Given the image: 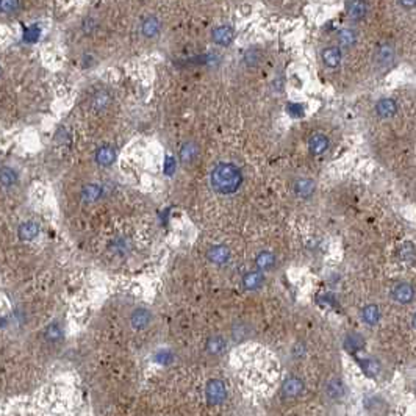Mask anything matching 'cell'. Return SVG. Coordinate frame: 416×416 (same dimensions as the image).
<instances>
[{"label":"cell","instance_id":"15","mask_svg":"<svg viewBox=\"0 0 416 416\" xmlns=\"http://www.w3.org/2000/svg\"><path fill=\"white\" fill-rule=\"evenodd\" d=\"M39 235V225L33 221H28V222H24L19 225V236L20 240H25V241H32L35 238Z\"/></svg>","mask_w":416,"mask_h":416},{"label":"cell","instance_id":"37","mask_svg":"<svg viewBox=\"0 0 416 416\" xmlns=\"http://www.w3.org/2000/svg\"><path fill=\"white\" fill-rule=\"evenodd\" d=\"M401 7H405V8H413L416 7V2H399Z\"/></svg>","mask_w":416,"mask_h":416},{"label":"cell","instance_id":"5","mask_svg":"<svg viewBox=\"0 0 416 416\" xmlns=\"http://www.w3.org/2000/svg\"><path fill=\"white\" fill-rule=\"evenodd\" d=\"M325 394L334 401L343 399L346 396V386L340 377H332L325 382Z\"/></svg>","mask_w":416,"mask_h":416},{"label":"cell","instance_id":"25","mask_svg":"<svg viewBox=\"0 0 416 416\" xmlns=\"http://www.w3.org/2000/svg\"><path fill=\"white\" fill-rule=\"evenodd\" d=\"M344 347L349 352H359V350H362L365 347V340L359 334H350L344 340Z\"/></svg>","mask_w":416,"mask_h":416},{"label":"cell","instance_id":"22","mask_svg":"<svg viewBox=\"0 0 416 416\" xmlns=\"http://www.w3.org/2000/svg\"><path fill=\"white\" fill-rule=\"evenodd\" d=\"M399 258L407 263L414 266L416 264V247L413 243H404L399 249Z\"/></svg>","mask_w":416,"mask_h":416},{"label":"cell","instance_id":"6","mask_svg":"<svg viewBox=\"0 0 416 416\" xmlns=\"http://www.w3.org/2000/svg\"><path fill=\"white\" fill-rule=\"evenodd\" d=\"M151 321H152V313L147 308H136L130 316L132 327L133 329H138V330L145 329V327L151 324Z\"/></svg>","mask_w":416,"mask_h":416},{"label":"cell","instance_id":"20","mask_svg":"<svg viewBox=\"0 0 416 416\" xmlns=\"http://www.w3.org/2000/svg\"><path fill=\"white\" fill-rule=\"evenodd\" d=\"M365 407L366 410L372 414V416H379V414H383L386 411V404L383 399L377 398V396H369L366 401H365Z\"/></svg>","mask_w":416,"mask_h":416},{"label":"cell","instance_id":"31","mask_svg":"<svg viewBox=\"0 0 416 416\" xmlns=\"http://www.w3.org/2000/svg\"><path fill=\"white\" fill-rule=\"evenodd\" d=\"M110 102H111V96L108 94V91H99L93 99V107L100 111V110H105L110 105Z\"/></svg>","mask_w":416,"mask_h":416},{"label":"cell","instance_id":"14","mask_svg":"<svg viewBox=\"0 0 416 416\" xmlns=\"http://www.w3.org/2000/svg\"><path fill=\"white\" fill-rule=\"evenodd\" d=\"M322 59H324L325 66L338 68L341 63V50L338 47H327L322 50Z\"/></svg>","mask_w":416,"mask_h":416},{"label":"cell","instance_id":"2","mask_svg":"<svg viewBox=\"0 0 416 416\" xmlns=\"http://www.w3.org/2000/svg\"><path fill=\"white\" fill-rule=\"evenodd\" d=\"M205 396H206V401L212 405L222 404L227 398V388H225L224 382L219 379L208 380V383L205 386Z\"/></svg>","mask_w":416,"mask_h":416},{"label":"cell","instance_id":"10","mask_svg":"<svg viewBox=\"0 0 416 416\" xmlns=\"http://www.w3.org/2000/svg\"><path fill=\"white\" fill-rule=\"evenodd\" d=\"M308 147L313 155H322L329 147V139L322 133H313L308 139Z\"/></svg>","mask_w":416,"mask_h":416},{"label":"cell","instance_id":"34","mask_svg":"<svg viewBox=\"0 0 416 416\" xmlns=\"http://www.w3.org/2000/svg\"><path fill=\"white\" fill-rule=\"evenodd\" d=\"M244 59H246V63H247V65H255V63H258V59H260V56H258V50H257V49H251V50H247V52H246Z\"/></svg>","mask_w":416,"mask_h":416},{"label":"cell","instance_id":"28","mask_svg":"<svg viewBox=\"0 0 416 416\" xmlns=\"http://www.w3.org/2000/svg\"><path fill=\"white\" fill-rule=\"evenodd\" d=\"M225 350V340L219 335L208 338L206 341V352L212 355H221Z\"/></svg>","mask_w":416,"mask_h":416},{"label":"cell","instance_id":"33","mask_svg":"<svg viewBox=\"0 0 416 416\" xmlns=\"http://www.w3.org/2000/svg\"><path fill=\"white\" fill-rule=\"evenodd\" d=\"M19 7H20V4L16 2V0H13V2H10V0H4V2H0V10H2L4 13H13Z\"/></svg>","mask_w":416,"mask_h":416},{"label":"cell","instance_id":"38","mask_svg":"<svg viewBox=\"0 0 416 416\" xmlns=\"http://www.w3.org/2000/svg\"><path fill=\"white\" fill-rule=\"evenodd\" d=\"M411 324H413V327H414V329H416V313L413 315V321H411Z\"/></svg>","mask_w":416,"mask_h":416},{"label":"cell","instance_id":"11","mask_svg":"<svg viewBox=\"0 0 416 416\" xmlns=\"http://www.w3.org/2000/svg\"><path fill=\"white\" fill-rule=\"evenodd\" d=\"M396 111H398V103L393 99H380L376 103V113H377V116H380L383 119L393 117L396 114Z\"/></svg>","mask_w":416,"mask_h":416},{"label":"cell","instance_id":"1","mask_svg":"<svg viewBox=\"0 0 416 416\" xmlns=\"http://www.w3.org/2000/svg\"><path fill=\"white\" fill-rule=\"evenodd\" d=\"M210 182L219 194H233L243 183L241 169L233 163H219L210 175Z\"/></svg>","mask_w":416,"mask_h":416},{"label":"cell","instance_id":"4","mask_svg":"<svg viewBox=\"0 0 416 416\" xmlns=\"http://www.w3.org/2000/svg\"><path fill=\"white\" fill-rule=\"evenodd\" d=\"M302 391H304V382L299 377H296V376L288 377L282 385V394L286 399L297 398Z\"/></svg>","mask_w":416,"mask_h":416},{"label":"cell","instance_id":"13","mask_svg":"<svg viewBox=\"0 0 416 416\" xmlns=\"http://www.w3.org/2000/svg\"><path fill=\"white\" fill-rule=\"evenodd\" d=\"M199 155V145L193 141H188L182 145L180 149V161L185 163V164H190L193 163Z\"/></svg>","mask_w":416,"mask_h":416},{"label":"cell","instance_id":"36","mask_svg":"<svg viewBox=\"0 0 416 416\" xmlns=\"http://www.w3.org/2000/svg\"><path fill=\"white\" fill-rule=\"evenodd\" d=\"M174 169H175V163H174V160H172L171 157H168V158H166V168H164L166 174L171 175V174L174 172Z\"/></svg>","mask_w":416,"mask_h":416},{"label":"cell","instance_id":"7","mask_svg":"<svg viewBox=\"0 0 416 416\" xmlns=\"http://www.w3.org/2000/svg\"><path fill=\"white\" fill-rule=\"evenodd\" d=\"M206 257L215 264H224L230 260V249L224 244H216L208 249Z\"/></svg>","mask_w":416,"mask_h":416},{"label":"cell","instance_id":"23","mask_svg":"<svg viewBox=\"0 0 416 416\" xmlns=\"http://www.w3.org/2000/svg\"><path fill=\"white\" fill-rule=\"evenodd\" d=\"M17 183V174L14 169L8 168V166H2L0 168V185L10 188L13 185Z\"/></svg>","mask_w":416,"mask_h":416},{"label":"cell","instance_id":"3","mask_svg":"<svg viewBox=\"0 0 416 416\" xmlns=\"http://www.w3.org/2000/svg\"><path fill=\"white\" fill-rule=\"evenodd\" d=\"M394 56H396V50H394L393 44L382 43L377 46V49L374 52V61L379 68H386L394 61Z\"/></svg>","mask_w":416,"mask_h":416},{"label":"cell","instance_id":"8","mask_svg":"<svg viewBox=\"0 0 416 416\" xmlns=\"http://www.w3.org/2000/svg\"><path fill=\"white\" fill-rule=\"evenodd\" d=\"M393 297L399 304H410L414 297V289L410 283H398L393 289Z\"/></svg>","mask_w":416,"mask_h":416},{"label":"cell","instance_id":"26","mask_svg":"<svg viewBox=\"0 0 416 416\" xmlns=\"http://www.w3.org/2000/svg\"><path fill=\"white\" fill-rule=\"evenodd\" d=\"M362 319H363L366 324H369V325H376V324L380 321V310H379V307L374 305V304L366 305V307L362 310Z\"/></svg>","mask_w":416,"mask_h":416},{"label":"cell","instance_id":"9","mask_svg":"<svg viewBox=\"0 0 416 416\" xmlns=\"http://www.w3.org/2000/svg\"><path fill=\"white\" fill-rule=\"evenodd\" d=\"M233 36H235V32H233V28L228 27V25L216 27L213 30V33H212L213 43H216L218 46H228L233 41Z\"/></svg>","mask_w":416,"mask_h":416},{"label":"cell","instance_id":"12","mask_svg":"<svg viewBox=\"0 0 416 416\" xmlns=\"http://www.w3.org/2000/svg\"><path fill=\"white\" fill-rule=\"evenodd\" d=\"M141 30H142V35L147 36V38H155L160 30H161V24L160 20L155 17V16H149L144 19L142 25H141Z\"/></svg>","mask_w":416,"mask_h":416},{"label":"cell","instance_id":"16","mask_svg":"<svg viewBox=\"0 0 416 416\" xmlns=\"http://www.w3.org/2000/svg\"><path fill=\"white\" fill-rule=\"evenodd\" d=\"M102 196V186L97 183H88L81 188V199L88 203L99 200Z\"/></svg>","mask_w":416,"mask_h":416},{"label":"cell","instance_id":"35","mask_svg":"<svg viewBox=\"0 0 416 416\" xmlns=\"http://www.w3.org/2000/svg\"><path fill=\"white\" fill-rule=\"evenodd\" d=\"M155 360H157L158 363H161V365H168V363L172 360V355H171L168 350H161V352H158V353H157Z\"/></svg>","mask_w":416,"mask_h":416},{"label":"cell","instance_id":"39","mask_svg":"<svg viewBox=\"0 0 416 416\" xmlns=\"http://www.w3.org/2000/svg\"><path fill=\"white\" fill-rule=\"evenodd\" d=\"M0 74H2V68H0Z\"/></svg>","mask_w":416,"mask_h":416},{"label":"cell","instance_id":"29","mask_svg":"<svg viewBox=\"0 0 416 416\" xmlns=\"http://www.w3.org/2000/svg\"><path fill=\"white\" fill-rule=\"evenodd\" d=\"M44 338L49 341V343H58L59 340L63 338V329L61 325L58 322H53V324H49L44 330Z\"/></svg>","mask_w":416,"mask_h":416},{"label":"cell","instance_id":"18","mask_svg":"<svg viewBox=\"0 0 416 416\" xmlns=\"http://www.w3.org/2000/svg\"><path fill=\"white\" fill-rule=\"evenodd\" d=\"M346 11H347V14H349L350 19L360 20V19H363L366 16L368 7L363 2H347L346 4Z\"/></svg>","mask_w":416,"mask_h":416},{"label":"cell","instance_id":"19","mask_svg":"<svg viewBox=\"0 0 416 416\" xmlns=\"http://www.w3.org/2000/svg\"><path fill=\"white\" fill-rule=\"evenodd\" d=\"M264 282V276L260 271H251L243 277V285L246 289L252 291V289H258Z\"/></svg>","mask_w":416,"mask_h":416},{"label":"cell","instance_id":"32","mask_svg":"<svg viewBox=\"0 0 416 416\" xmlns=\"http://www.w3.org/2000/svg\"><path fill=\"white\" fill-rule=\"evenodd\" d=\"M286 111L291 117H302L305 114V108L302 103H288L286 105Z\"/></svg>","mask_w":416,"mask_h":416},{"label":"cell","instance_id":"30","mask_svg":"<svg viewBox=\"0 0 416 416\" xmlns=\"http://www.w3.org/2000/svg\"><path fill=\"white\" fill-rule=\"evenodd\" d=\"M338 43L341 47H352L357 43V33L350 28H343L341 32L338 33Z\"/></svg>","mask_w":416,"mask_h":416},{"label":"cell","instance_id":"17","mask_svg":"<svg viewBox=\"0 0 416 416\" xmlns=\"http://www.w3.org/2000/svg\"><path fill=\"white\" fill-rule=\"evenodd\" d=\"M114 160H116V152L110 145H103L96 152V163L100 166H111Z\"/></svg>","mask_w":416,"mask_h":416},{"label":"cell","instance_id":"27","mask_svg":"<svg viewBox=\"0 0 416 416\" xmlns=\"http://www.w3.org/2000/svg\"><path fill=\"white\" fill-rule=\"evenodd\" d=\"M359 363H360L363 372L368 377L374 379V377L379 376V372H380V363L377 360H374V359H359Z\"/></svg>","mask_w":416,"mask_h":416},{"label":"cell","instance_id":"24","mask_svg":"<svg viewBox=\"0 0 416 416\" xmlns=\"http://www.w3.org/2000/svg\"><path fill=\"white\" fill-rule=\"evenodd\" d=\"M255 264H257V267H260V269H263V271L264 269H271V267L276 264V257L269 251H263V252H260L257 255Z\"/></svg>","mask_w":416,"mask_h":416},{"label":"cell","instance_id":"21","mask_svg":"<svg viewBox=\"0 0 416 416\" xmlns=\"http://www.w3.org/2000/svg\"><path fill=\"white\" fill-rule=\"evenodd\" d=\"M294 191L299 197H310L315 191V182L310 178H301L294 183Z\"/></svg>","mask_w":416,"mask_h":416}]
</instances>
